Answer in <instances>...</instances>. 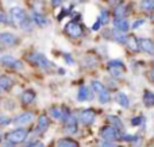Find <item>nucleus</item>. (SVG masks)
Returning a JSON list of instances; mask_svg holds the SVG:
<instances>
[{"label":"nucleus","mask_w":154,"mask_h":147,"mask_svg":"<svg viewBox=\"0 0 154 147\" xmlns=\"http://www.w3.org/2000/svg\"><path fill=\"white\" fill-rule=\"evenodd\" d=\"M139 49L145 53H154V42L149 38H142L139 39Z\"/></svg>","instance_id":"nucleus-15"},{"label":"nucleus","mask_w":154,"mask_h":147,"mask_svg":"<svg viewBox=\"0 0 154 147\" xmlns=\"http://www.w3.org/2000/svg\"><path fill=\"white\" fill-rule=\"evenodd\" d=\"M143 23H145V20H142V19H138V20H135V22L133 23V28H134V30L138 28V27H141Z\"/></svg>","instance_id":"nucleus-36"},{"label":"nucleus","mask_w":154,"mask_h":147,"mask_svg":"<svg viewBox=\"0 0 154 147\" xmlns=\"http://www.w3.org/2000/svg\"><path fill=\"white\" fill-rule=\"evenodd\" d=\"M126 45L128 46V49H130L131 51H138L139 50V40L137 39L134 35L127 37V43H126Z\"/></svg>","instance_id":"nucleus-21"},{"label":"nucleus","mask_w":154,"mask_h":147,"mask_svg":"<svg viewBox=\"0 0 154 147\" xmlns=\"http://www.w3.org/2000/svg\"><path fill=\"white\" fill-rule=\"evenodd\" d=\"M114 14H115V18H118V19H125V16L128 14L127 5L123 4V3H120L119 5H116V7H115Z\"/></svg>","instance_id":"nucleus-18"},{"label":"nucleus","mask_w":154,"mask_h":147,"mask_svg":"<svg viewBox=\"0 0 154 147\" xmlns=\"http://www.w3.org/2000/svg\"><path fill=\"white\" fill-rule=\"evenodd\" d=\"M92 88H93V91L99 94L101 91H104V89H106V86H104L100 81H92Z\"/></svg>","instance_id":"nucleus-29"},{"label":"nucleus","mask_w":154,"mask_h":147,"mask_svg":"<svg viewBox=\"0 0 154 147\" xmlns=\"http://www.w3.org/2000/svg\"><path fill=\"white\" fill-rule=\"evenodd\" d=\"M107 119H108V120L112 123V127H115L116 130H123V123L120 122V119L118 118V116H112V115H109Z\"/></svg>","instance_id":"nucleus-25"},{"label":"nucleus","mask_w":154,"mask_h":147,"mask_svg":"<svg viewBox=\"0 0 154 147\" xmlns=\"http://www.w3.org/2000/svg\"><path fill=\"white\" fill-rule=\"evenodd\" d=\"M11 123V119L7 116H0V126H7Z\"/></svg>","instance_id":"nucleus-33"},{"label":"nucleus","mask_w":154,"mask_h":147,"mask_svg":"<svg viewBox=\"0 0 154 147\" xmlns=\"http://www.w3.org/2000/svg\"><path fill=\"white\" fill-rule=\"evenodd\" d=\"M51 2V5H53V8H57V7H61L62 4H64L66 0H50Z\"/></svg>","instance_id":"nucleus-34"},{"label":"nucleus","mask_w":154,"mask_h":147,"mask_svg":"<svg viewBox=\"0 0 154 147\" xmlns=\"http://www.w3.org/2000/svg\"><path fill=\"white\" fill-rule=\"evenodd\" d=\"M10 16H11V20H12L14 23L19 24V26L27 19V15H26V12H24V10L20 7H18V5H16V7H12L10 10Z\"/></svg>","instance_id":"nucleus-6"},{"label":"nucleus","mask_w":154,"mask_h":147,"mask_svg":"<svg viewBox=\"0 0 154 147\" xmlns=\"http://www.w3.org/2000/svg\"><path fill=\"white\" fill-rule=\"evenodd\" d=\"M0 65L8 69H22L23 64H22L19 59L14 58L12 56H3L0 57Z\"/></svg>","instance_id":"nucleus-5"},{"label":"nucleus","mask_w":154,"mask_h":147,"mask_svg":"<svg viewBox=\"0 0 154 147\" xmlns=\"http://www.w3.org/2000/svg\"><path fill=\"white\" fill-rule=\"evenodd\" d=\"M123 68H125V65L119 59H112V61L108 62V70L112 74V77H120V74L123 72Z\"/></svg>","instance_id":"nucleus-9"},{"label":"nucleus","mask_w":154,"mask_h":147,"mask_svg":"<svg viewBox=\"0 0 154 147\" xmlns=\"http://www.w3.org/2000/svg\"><path fill=\"white\" fill-rule=\"evenodd\" d=\"M50 113H51V116H53L54 119H57V120H61V110H60L58 107H51L50 108Z\"/></svg>","instance_id":"nucleus-30"},{"label":"nucleus","mask_w":154,"mask_h":147,"mask_svg":"<svg viewBox=\"0 0 154 147\" xmlns=\"http://www.w3.org/2000/svg\"><path fill=\"white\" fill-rule=\"evenodd\" d=\"M65 32H66L70 38H80L84 34V28H82V26L79 22L70 20L69 23L65 26Z\"/></svg>","instance_id":"nucleus-3"},{"label":"nucleus","mask_w":154,"mask_h":147,"mask_svg":"<svg viewBox=\"0 0 154 147\" xmlns=\"http://www.w3.org/2000/svg\"><path fill=\"white\" fill-rule=\"evenodd\" d=\"M32 119H34V113L32 112H23L14 119V124L22 127V126H26V124L31 123Z\"/></svg>","instance_id":"nucleus-10"},{"label":"nucleus","mask_w":154,"mask_h":147,"mask_svg":"<svg viewBox=\"0 0 154 147\" xmlns=\"http://www.w3.org/2000/svg\"><path fill=\"white\" fill-rule=\"evenodd\" d=\"M0 42L5 46H16L20 42V39H19V37H16L14 32L4 31V32H0Z\"/></svg>","instance_id":"nucleus-8"},{"label":"nucleus","mask_w":154,"mask_h":147,"mask_svg":"<svg viewBox=\"0 0 154 147\" xmlns=\"http://www.w3.org/2000/svg\"><path fill=\"white\" fill-rule=\"evenodd\" d=\"M77 119H79L80 123H82L84 126H91V124L95 123L96 113H95V111H93V110H91V108H87V110L80 111Z\"/></svg>","instance_id":"nucleus-4"},{"label":"nucleus","mask_w":154,"mask_h":147,"mask_svg":"<svg viewBox=\"0 0 154 147\" xmlns=\"http://www.w3.org/2000/svg\"><path fill=\"white\" fill-rule=\"evenodd\" d=\"M141 136H135V138H133V145L135 146V147H138V146H141Z\"/></svg>","instance_id":"nucleus-37"},{"label":"nucleus","mask_w":154,"mask_h":147,"mask_svg":"<svg viewBox=\"0 0 154 147\" xmlns=\"http://www.w3.org/2000/svg\"><path fill=\"white\" fill-rule=\"evenodd\" d=\"M99 20L101 22V24H107V23H108V20H109V12H108V11H107V10H101Z\"/></svg>","instance_id":"nucleus-28"},{"label":"nucleus","mask_w":154,"mask_h":147,"mask_svg":"<svg viewBox=\"0 0 154 147\" xmlns=\"http://www.w3.org/2000/svg\"><path fill=\"white\" fill-rule=\"evenodd\" d=\"M27 136H29V130L26 128H16L14 130V131L8 132L7 134V142H11V143H22L24 142V140L27 139Z\"/></svg>","instance_id":"nucleus-2"},{"label":"nucleus","mask_w":154,"mask_h":147,"mask_svg":"<svg viewBox=\"0 0 154 147\" xmlns=\"http://www.w3.org/2000/svg\"><path fill=\"white\" fill-rule=\"evenodd\" d=\"M64 58L66 59L68 64H73V59H72V57H70V54H64Z\"/></svg>","instance_id":"nucleus-40"},{"label":"nucleus","mask_w":154,"mask_h":147,"mask_svg":"<svg viewBox=\"0 0 154 147\" xmlns=\"http://www.w3.org/2000/svg\"><path fill=\"white\" fill-rule=\"evenodd\" d=\"M114 27L119 32H126L128 30V27H130V24H128V22L126 20V19H118V18H115L114 19Z\"/></svg>","instance_id":"nucleus-17"},{"label":"nucleus","mask_w":154,"mask_h":147,"mask_svg":"<svg viewBox=\"0 0 154 147\" xmlns=\"http://www.w3.org/2000/svg\"><path fill=\"white\" fill-rule=\"evenodd\" d=\"M143 104L146 107H154V93L150 91H145L143 92Z\"/></svg>","instance_id":"nucleus-23"},{"label":"nucleus","mask_w":154,"mask_h":147,"mask_svg":"<svg viewBox=\"0 0 154 147\" xmlns=\"http://www.w3.org/2000/svg\"><path fill=\"white\" fill-rule=\"evenodd\" d=\"M3 147H15V146H14V143H11V142H5L4 145H3Z\"/></svg>","instance_id":"nucleus-41"},{"label":"nucleus","mask_w":154,"mask_h":147,"mask_svg":"<svg viewBox=\"0 0 154 147\" xmlns=\"http://www.w3.org/2000/svg\"><path fill=\"white\" fill-rule=\"evenodd\" d=\"M27 59H29L30 64L35 65L37 68H41V69H50L51 66H54L48 59V57L42 53H32L27 57Z\"/></svg>","instance_id":"nucleus-1"},{"label":"nucleus","mask_w":154,"mask_h":147,"mask_svg":"<svg viewBox=\"0 0 154 147\" xmlns=\"http://www.w3.org/2000/svg\"><path fill=\"white\" fill-rule=\"evenodd\" d=\"M109 2H111V3H112V2H118V0H109Z\"/></svg>","instance_id":"nucleus-42"},{"label":"nucleus","mask_w":154,"mask_h":147,"mask_svg":"<svg viewBox=\"0 0 154 147\" xmlns=\"http://www.w3.org/2000/svg\"><path fill=\"white\" fill-rule=\"evenodd\" d=\"M57 147H80V146L75 139H72V138H64V139H61L58 142Z\"/></svg>","instance_id":"nucleus-22"},{"label":"nucleus","mask_w":154,"mask_h":147,"mask_svg":"<svg viewBox=\"0 0 154 147\" xmlns=\"http://www.w3.org/2000/svg\"><path fill=\"white\" fill-rule=\"evenodd\" d=\"M31 20L39 27H46L49 24L48 19H46L41 12H37V11H32L31 12Z\"/></svg>","instance_id":"nucleus-12"},{"label":"nucleus","mask_w":154,"mask_h":147,"mask_svg":"<svg viewBox=\"0 0 154 147\" xmlns=\"http://www.w3.org/2000/svg\"><path fill=\"white\" fill-rule=\"evenodd\" d=\"M100 135H101V138H104L106 140L112 142V140H116L118 138H119V131L112 126H106L100 130Z\"/></svg>","instance_id":"nucleus-7"},{"label":"nucleus","mask_w":154,"mask_h":147,"mask_svg":"<svg viewBox=\"0 0 154 147\" xmlns=\"http://www.w3.org/2000/svg\"><path fill=\"white\" fill-rule=\"evenodd\" d=\"M112 38H114V40H116L119 43H127V35L123 34V32H114Z\"/></svg>","instance_id":"nucleus-26"},{"label":"nucleus","mask_w":154,"mask_h":147,"mask_svg":"<svg viewBox=\"0 0 154 147\" xmlns=\"http://www.w3.org/2000/svg\"><path fill=\"white\" fill-rule=\"evenodd\" d=\"M92 97L91 94V91L88 86H80L79 93H77V100L79 101H85V100H89Z\"/></svg>","instance_id":"nucleus-19"},{"label":"nucleus","mask_w":154,"mask_h":147,"mask_svg":"<svg viewBox=\"0 0 154 147\" xmlns=\"http://www.w3.org/2000/svg\"><path fill=\"white\" fill-rule=\"evenodd\" d=\"M26 147H45V146H43L42 142H34V143H31V145H29Z\"/></svg>","instance_id":"nucleus-38"},{"label":"nucleus","mask_w":154,"mask_h":147,"mask_svg":"<svg viewBox=\"0 0 154 147\" xmlns=\"http://www.w3.org/2000/svg\"><path fill=\"white\" fill-rule=\"evenodd\" d=\"M115 100H116V103L120 105V107L123 108H127L128 105H130V100L127 99V96H126L123 92H119V93H116V96H115Z\"/></svg>","instance_id":"nucleus-20"},{"label":"nucleus","mask_w":154,"mask_h":147,"mask_svg":"<svg viewBox=\"0 0 154 147\" xmlns=\"http://www.w3.org/2000/svg\"><path fill=\"white\" fill-rule=\"evenodd\" d=\"M0 23H3V24H10V22H8V18L5 16L4 12H2V11H0Z\"/></svg>","instance_id":"nucleus-35"},{"label":"nucleus","mask_w":154,"mask_h":147,"mask_svg":"<svg viewBox=\"0 0 154 147\" xmlns=\"http://www.w3.org/2000/svg\"><path fill=\"white\" fill-rule=\"evenodd\" d=\"M64 128L68 134H76L77 132V119H76V116L72 115L66 122H65Z\"/></svg>","instance_id":"nucleus-13"},{"label":"nucleus","mask_w":154,"mask_h":147,"mask_svg":"<svg viewBox=\"0 0 154 147\" xmlns=\"http://www.w3.org/2000/svg\"><path fill=\"white\" fill-rule=\"evenodd\" d=\"M14 85V80L10 76H0V94L10 91Z\"/></svg>","instance_id":"nucleus-11"},{"label":"nucleus","mask_w":154,"mask_h":147,"mask_svg":"<svg viewBox=\"0 0 154 147\" xmlns=\"http://www.w3.org/2000/svg\"><path fill=\"white\" fill-rule=\"evenodd\" d=\"M109 100H111V94H109V91L107 88L99 93V101H100L101 104H107Z\"/></svg>","instance_id":"nucleus-24"},{"label":"nucleus","mask_w":154,"mask_h":147,"mask_svg":"<svg viewBox=\"0 0 154 147\" xmlns=\"http://www.w3.org/2000/svg\"><path fill=\"white\" fill-rule=\"evenodd\" d=\"M142 122H143V118H142V116H137V118H133L131 124H133V126H139V124H142Z\"/></svg>","instance_id":"nucleus-32"},{"label":"nucleus","mask_w":154,"mask_h":147,"mask_svg":"<svg viewBox=\"0 0 154 147\" xmlns=\"http://www.w3.org/2000/svg\"><path fill=\"white\" fill-rule=\"evenodd\" d=\"M20 27H22V28H23V30H31V28H32V24H31V19H29V18H27L26 20H24L23 23L20 24Z\"/></svg>","instance_id":"nucleus-31"},{"label":"nucleus","mask_w":154,"mask_h":147,"mask_svg":"<svg viewBox=\"0 0 154 147\" xmlns=\"http://www.w3.org/2000/svg\"><path fill=\"white\" fill-rule=\"evenodd\" d=\"M100 26H101V22L97 19V20L95 22V24L92 26V28H93V30H99V28H100Z\"/></svg>","instance_id":"nucleus-39"},{"label":"nucleus","mask_w":154,"mask_h":147,"mask_svg":"<svg viewBox=\"0 0 154 147\" xmlns=\"http://www.w3.org/2000/svg\"><path fill=\"white\" fill-rule=\"evenodd\" d=\"M34 100H35V92L31 91V89H27V91H24L23 93L20 94V101H22V104H24V105L32 104Z\"/></svg>","instance_id":"nucleus-14"},{"label":"nucleus","mask_w":154,"mask_h":147,"mask_svg":"<svg viewBox=\"0 0 154 147\" xmlns=\"http://www.w3.org/2000/svg\"><path fill=\"white\" fill-rule=\"evenodd\" d=\"M153 70H154V64H153Z\"/></svg>","instance_id":"nucleus-43"},{"label":"nucleus","mask_w":154,"mask_h":147,"mask_svg":"<svg viewBox=\"0 0 154 147\" xmlns=\"http://www.w3.org/2000/svg\"><path fill=\"white\" fill-rule=\"evenodd\" d=\"M49 127H50V119L46 115H41L38 118V131L45 132V131H48Z\"/></svg>","instance_id":"nucleus-16"},{"label":"nucleus","mask_w":154,"mask_h":147,"mask_svg":"<svg viewBox=\"0 0 154 147\" xmlns=\"http://www.w3.org/2000/svg\"><path fill=\"white\" fill-rule=\"evenodd\" d=\"M141 8L145 11H153L154 10V0H143L141 3Z\"/></svg>","instance_id":"nucleus-27"}]
</instances>
